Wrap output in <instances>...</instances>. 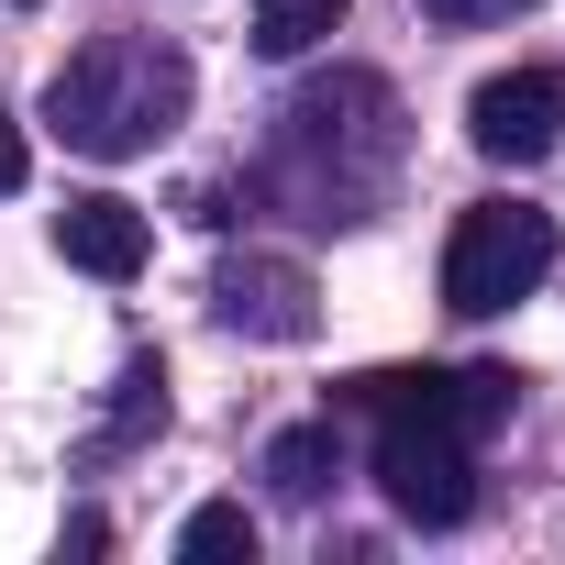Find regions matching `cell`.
Segmentation results:
<instances>
[{"instance_id":"10","label":"cell","mask_w":565,"mask_h":565,"mask_svg":"<svg viewBox=\"0 0 565 565\" xmlns=\"http://www.w3.org/2000/svg\"><path fill=\"white\" fill-rule=\"evenodd\" d=\"M178 554H189V565H211V554H244V565H255V521H244V499L189 510V521H178Z\"/></svg>"},{"instance_id":"8","label":"cell","mask_w":565,"mask_h":565,"mask_svg":"<svg viewBox=\"0 0 565 565\" xmlns=\"http://www.w3.org/2000/svg\"><path fill=\"white\" fill-rule=\"evenodd\" d=\"M344 12H355V0H255V56L289 67V56L333 45V34H344Z\"/></svg>"},{"instance_id":"7","label":"cell","mask_w":565,"mask_h":565,"mask_svg":"<svg viewBox=\"0 0 565 565\" xmlns=\"http://www.w3.org/2000/svg\"><path fill=\"white\" fill-rule=\"evenodd\" d=\"M333 466H344L333 422H300V433H277V444H266V488H277V499H300V510L333 488Z\"/></svg>"},{"instance_id":"4","label":"cell","mask_w":565,"mask_h":565,"mask_svg":"<svg viewBox=\"0 0 565 565\" xmlns=\"http://www.w3.org/2000/svg\"><path fill=\"white\" fill-rule=\"evenodd\" d=\"M554 134H565V67H510V78H477V100H466V145H477V156L532 167V156H554Z\"/></svg>"},{"instance_id":"6","label":"cell","mask_w":565,"mask_h":565,"mask_svg":"<svg viewBox=\"0 0 565 565\" xmlns=\"http://www.w3.org/2000/svg\"><path fill=\"white\" fill-rule=\"evenodd\" d=\"M56 255L78 266V277H145V255H156V222L134 211V200H111V189H89V200H67L56 211Z\"/></svg>"},{"instance_id":"9","label":"cell","mask_w":565,"mask_h":565,"mask_svg":"<svg viewBox=\"0 0 565 565\" xmlns=\"http://www.w3.org/2000/svg\"><path fill=\"white\" fill-rule=\"evenodd\" d=\"M145 433H167V366H156V355L122 366V399H111V422H100V455H122V444H145Z\"/></svg>"},{"instance_id":"5","label":"cell","mask_w":565,"mask_h":565,"mask_svg":"<svg viewBox=\"0 0 565 565\" xmlns=\"http://www.w3.org/2000/svg\"><path fill=\"white\" fill-rule=\"evenodd\" d=\"M211 311L233 322V333H255V344H311V266H289V255H233L222 277H211Z\"/></svg>"},{"instance_id":"3","label":"cell","mask_w":565,"mask_h":565,"mask_svg":"<svg viewBox=\"0 0 565 565\" xmlns=\"http://www.w3.org/2000/svg\"><path fill=\"white\" fill-rule=\"evenodd\" d=\"M377 488H388L399 521L455 532L477 510V444L444 433V422H422V411H377Z\"/></svg>"},{"instance_id":"12","label":"cell","mask_w":565,"mask_h":565,"mask_svg":"<svg viewBox=\"0 0 565 565\" xmlns=\"http://www.w3.org/2000/svg\"><path fill=\"white\" fill-rule=\"evenodd\" d=\"M23 167H34V156H23V122H12V111H0V200H12V189H23Z\"/></svg>"},{"instance_id":"1","label":"cell","mask_w":565,"mask_h":565,"mask_svg":"<svg viewBox=\"0 0 565 565\" xmlns=\"http://www.w3.org/2000/svg\"><path fill=\"white\" fill-rule=\"evenodd\" d=\"M189 122V56L167 34H100L78 45L56 78H45V134L78 145V156H145Z\"/></svg>"},{"instance_id":"11","label":"cell","mask_w":565,"mask_h":565,"mask_svg":"<svg viewBox=\"0 0 565 565\" xmlns=\"http://www.w3.org/2000/svg\"><path fill=\"white\" fill-rule=\"evenodd\" d=\"M510 12H532V0H433V23H510Z\"/></svg>"},{"instance_id":"2","label":"cell","mask_w":565,"mask_h":565,"mask_svg":"<svg viewBox=\"0 0 565 565\" xmlns=\"http://www.w3.org/2000/svg\"><path fill=\"white\" fill-rule=\"evenodd\" d=\"M543 277H554V211H532V200H477V211L455 222V244H444V311L488 322V311L532 300Z\"/></svg>"}]
</instances>
